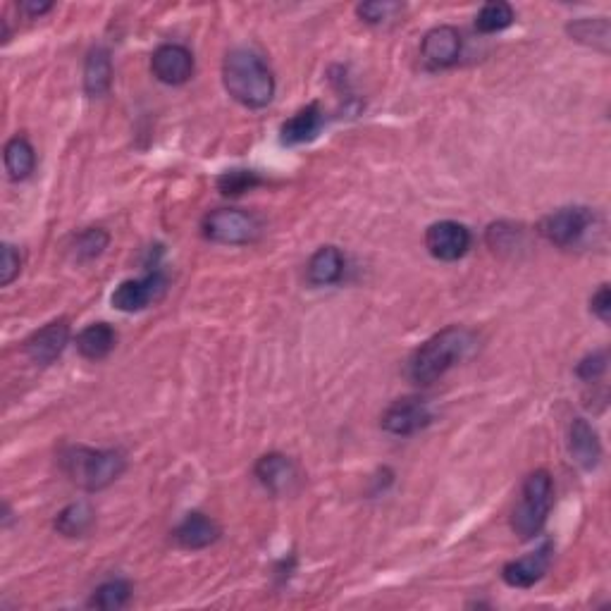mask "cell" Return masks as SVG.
Listing matches in <instances>:
<instances>
[{"mask_svg": "<svg viewBox=\"0 0 611 611\" xmlns=\"http://www.w3.org/2000/svg\"><path fill=\"white\" fill-rule=\"evenodd\" d=\"M222 84L244 108H265L275 96V77L268 63L249 48H234L222 63Z\"/></svg>", "mask_w": 611, "mask_h": 611, "instance_id": "1", "label": "cell"}, {"mask_svg": "<svg viewBox=\"0 0 611 611\" xmlns=\"http://www.w3.org/2000/svg\"><path fill=\"white\" fill-rule=\"evenodd\" d=\"M473 347V335L466 327L452 325L432 335L428 342L413 351L409 361V378L416 385L428 387L452 370Z\"/></svg>", "mask_w": 611, "mask_h": 611, "instance_id": "2", "label": "cell"}, {"mask_svg": "<svg viewBox=\"0 0 611 611\" xmlns=\"http://www.w3.org/2000/svg\"><path fill=\"white\" fill-rule=\"evenodd\" d=\"M60 466L74 485L86 492L106 490L125 471V456L115 449L67 447L60 454Z\"/></svg>", "mask_w": 611, "mask_h": 611, "instance_id": "3", "label": "cell"}, {"mask_svg": "<svg viewBox=\"0 0 611 611\" xmlns=\"http://www.w3.org/2000/svg\"><path fill=\"white\" fill-rule=\"evenodd\" d=\"M554 483L547 471H535L521 487V499L514 509L511 528L521 540H533L545 528L549 511H552Z\"/></svg>", "mask_w": 611, "mask_h": 611, "instance_id": "4", "label": "cell"}, {"mask_svg": "<svg viewBox=\"0 0 611 611\" xmlns=\"http://www.w3.org/2000/svg\"><path fill=\"white\" fill-rule=\"evenodd\" d=\"M203 237L213 244L242 246L251 244L261 234L256 215L242 211V208H218L211 211L201 222Z\"/></svg>", "mask_w": 611, "mask_h": 611, "instance_id": "5", "label": "cell"}, {"mask_svg": "<svg viewBox=\"0 0 611 611\" xmlns=\"http://www.w3.org/2000/svg\"><path fill=\"white\" fill-rule=\"evenodd\" d=\"M592 225V213L590 208L585 206H566L559 208V211L545 215L540 220V234L547 239L549 244L561 246H573L588 232V227Z\"/></svg>", "mask_w": 611, "mask_h": 611, "instance_id": "6", "label": "cell"}, {"mask_svg": "<svg viewBox=\"0 0 611 611\" xmlns=\"http://www.w3.org/2000/svg\"><path fill=\"white\" fill-rule=\"evenodd\" d=\"M471 232L466 225L454 220H442L428 227L425 232V249L430 251L432 258L444 263H454L464 258L471 249Z\"/></svg>", "mask_w": 611, "mask_h": 611, "instance_id": "7", "label": "cell"}, {"mask_svg": "<svg viewBox=\"0 0 611 611\" xmlns=\"http://www.w3.org/2000/svg\"><path fill=\"white\" fill-rule=\"evenodd\" d=\"M165 289H168V280H165L163 273H151L146 277H139V280H125L120 287H115L113 296H110V301H113V306L117 311L122 313H139L144 311L153 304V301H158L160 296L165 294Z\"/></svg>", "mask_w": 611, "mask_h": 611, "instance_id": "8", "label": "cell"}, {"mask_svg": "<svg viewBox=\"0 0 611 611\" xmlns=\"http://www.w3.org/2000/svg\"><path fill=\"white\" fill-rule=\"evenodd\" d=\"M151 70L158 82L168 86L187 84L194 74V55L180 43H163L151 55Z\"/></svg>", "mask_w": 611, "mask_h": 611, "instance_id": "9", "label": "cell"}, {"mask_svg": "<svg viewBox=\"0 0 611 611\" xmlns=\"http://www.w3.org/2000/svg\"><path fill=\"white\" fill-rule=\"evenodd\" d=\"M432 423V411L423 399H399L382 413V430L397 437H409L428 428Z\"/></svg>", "mask_w": 611, "mask_h": 611, "instance_id": "10", "label": "cell"}, {"mask_svg": "<svg viewBox=\"0 0 611 611\" xmlns=\"http://www.w3.org/2000/svg\"><path fill=\"white\" fill-rule=\"evenodd\" d=\"M67 342H70V323L60 318L36 330L24 342V354L29 356V361L39 363V366H51L53 361L60 359Z\"/></svg>", "mask_w": 611, "mask_h": 611, "instance_id": "11", "label": "cell"}, {"mask_svg": "<svg viewBox=\"0 0 611 611\" xmlns=\"http://www.w3.org/2000/svg\"><path fill=\"white\" fill-rule=\"evenodd\" d=\"M461 48H464V41H461L459 29L449 27V24H442V27L430 29V32L423 36L421 55L430 67L444 70V67H452L459 63Z\"/></svg>", "mask_w": 611, "mask_h": 611, "instance_id": "12", "label": "cell"}, {"mask_svg": "<svg viewBox=\"0 0 611 611\" xmlns=\"http://www.w3.org/2000/svg\"><path fill=\"white\" fill-rule=\"evenodd\" d=\"M549 564H552V542H545L526 557L509 561L502 569V578L509 588L528 590L545 578Z\"/></svg>", "mask_w": 611, "mask_h": 611, "instance_id": "13", "label": "cell"}, {"mask_svg": "<svg viewBox=\"0 0 611 611\" xmlns=\"http://www.w3.org/2000/svg\"><path fill=\"white\" fill-rule=\"evenodd\" d=\"M569 452L573 461L585 471H592L602 459V444L600 437L585 418H573L569 428Z\"/></svg>", "mask_w": 611, "mask_h": 611, "instance_id": "14", "label": "cell"}, {"mask_svg": "<svg viewBox=\"0 0 611 611\" xmlns=\"http://www.w3.org/2000/svg\"><path fill=\"white\" fill-rule=\"evenodd\" d=\"M220 533L222 530L213 518H208L206 514H187L180 526L175 528L172 538H175L180 547L194 552V549H206L211 547L213 542H218Z\"/></svg>", "mask_w": 611, "mask_h": 611, "instance_id": "15", "label": "cell"}, {"mask_svg": "<svg viewBox=\"0 0 611 611\" xmlns=\"http://www.w3.org/2000/svg\"><path fill=\"white\" fill-rule=\"evenodd\" d=\"M253 473H256L258 483H261L265 490L275 492V495H280V492H287L296 480V468H294L292 461H289V456H285V454H265V456H261L256 468H253Z\"/></svg>", "mask_w": 611, "mask_h": 611, "instance_id": "16", "label": "cell"}, {"mask_svg": "<svg viewBox=\"0 0 611 611\" xmlns=\"http://www.w3.org/2000/svg\"><path fill=\"white\" fill-rule=\"evenodd\" d=\"M110 84H113V60H110L108 48H91L84 63V91L91 98H98L108 94Z\"/></svg>", "mask_w": 611, "mask_h": 611, "instance_id": "17", "label": "cell"}, {"mask_svg": "<svg viewBox=\"0 0 611 611\" xmlns=\"http://www.w3.org/2000/svg\"><path fill=\"white\" fill-rule=\"evenodd\" d=\"M308 282L316 287L337 285L344 275V256L337 246H323L308 261Z\"/></svg>", "mask_w": 611, "mask_h": 611, "instance_id": "18", "label": "cell"}, {"mask_svg": "<svg viewBox=\"0 0 611 611\" xmlns=\"http://www.w3.org/2000/svg\"><path fill=\"white\" fill-rule=\"evenodd\" d=\"M320 127H323V110H320L318 103H311V106L301 108L299 113L282 125V144L285 146H299L306 144V141L316 139Z\"/></svg>", "mask_w": 611, "mask_h": 611, "instance_id": "19", "label": "cell"}, {"mask_svg": "<svg viewBox=\"0 0 611 611\" xmlns=\"http://www.w3.org/2000/svg\"><path fill=\"white\" fill-rule=\"evenodd\" d=\"M115 344H117V335L108 323L86 325L77 335V351L89 361L108 359L110 351L115 349Z\"/></svg>", "mask_w": 611, "mask_h": 611, "instance_id": "20", "label": "cell"}, {"mask_svg": "<svg viewBox=\"0 0 611 611\" xmlns=\"http://www.w3.org/2000/svg\"><path fill=\"white\" fill-rule=\"evenodd\" d=\"M5 170L12 182H22L36 168V151L27 137H12L3 151Z\"/></svg>", "mask_w": 611, "mask_h": 611, "instance_id": "21", "label": "cell"}, {"mask_svg": "<svg viewBox=\"0 0 611 611\" xmlns=\"http://www.w3.org/2000/svg\"><path fill=\"white\" fill-rule=\"evenodd\" d=\"M96 523V511L89 502H72L55 518V530L65 538H82Z\"/></svg>", "mask_w": 611, "mask_h": 611, "instance_id": "22", "label": "cell"}, {"mask_svg": "<svg viewBox=\"0 0 611 611\" xmlns=\"http://www.w3.org/2000/svg\"><path fill=\"white\" fill-rule=\"evenodd\" d=\"M566 32H569L573 41L585 43V46L597 48V51L602 53L609 51L611 29L607 17H595V20H592V17H583V20L571 22L569 27H566Z\"/></svg>", "mask_w": 611, "mask_h": 611, "instance_id": "23", "label": "cell"}, {"mask_svg": "<svg viewBox=\"0 0 611 611\" xmlns=\"http://www.w3.org/2000/svg\"><path fill=\"white\" fill-rule=\"evenodd\" d=\"M132 600V585L122 578H113L101 583L98 588L91 592L89 607L91 609H103V611H115L127 607V602Z\"/></svg>", "mask_w": 611, "mask_h": 611, "instance_id": "24", "label": "cell"}, {"mask_svg": "<svg viewBox=\"0 0 611 611\" xmlns=\"http://www.w3.org/2000/svg\"><path fill=\"white\" fill-rule=\"evenodd\" d=\"M514 20H516V12L509 3H504V0H492V3H485L478 15H475V29H478L480 34H499L504 32L506 27H511Z\"/></svg>", "mask_w": 611, "mask_h": 611, "instance_id": "25", "label": "cell"}, {"mask_svg": "<svg viewBox=\"0 0 611 611\" xmlns=\"http://www.w3.org/2000/svg\"><path fill=\"white\" fill-rule=\"evenodd\" d=\"M108 244L110 234L103 230V227H89V230L77 234V239H74V258H77L79 263L94 261V258H98L108 249Z\"/></svg>", "mask_w": 611, "mask_h": 611, "instance_id": "26", "label": "cell"}, {"mask_svg": "<svg viewBox=\"0 0 611 611\" xmlns=\"http://www.w3.org/2000/svg\"><path fill=\"white\" fill-rule=\"evenodd\" d=\"M261 184V177L251 170H230L218 177V189L225 196H239Z\"/></svg>", "mask_w": 611, "mask_h": 611, "instance_id": "27", "label": "cell"}, {"mask_svg": "<svg viewBox=\"0 0 611 611\" xmlns=\"http://www.w3.org/2000/svg\"><path fill=\"white\" fill-rule=\"evenodd\" d=\"M401 10L399 3H390V0H375V3H361L356 8V15L361 17L366 24H382L387 20H392L394 15Z\"/></svg>", "mask_w": 611, "mask_h": 611, "instance_id": "28", "label": "cell"}, {"mask_svg": "<svg viewBox=\"0 0 611 611\" xmlns=\"http://www.w3.org/2000/svg\"><path fill=\"white\" fill-rule=\"evenodd\" d=\"M607 363H609L607 351H595V354L585 356V359L578 363L576 375L585 382H595L597 378H602V375L607 373Z\"/></svg>", "mask_w": 611, "mask_h": 611, "instance_id": "29", "label": "cell"}, {"mask_svg": "<svg viewBox=\"0 0 611 611\" xmlns=\"http://www.w3.org/2000/svg\"><path fill=\"white\" fill-rule=\"evenodd\" d=\"M22 270V256L12 244H3V261H0V285L8 287Z\"/></svg>", "mask_w": 611, "mask_h": 611, "instance_id": "30", "label": "cell"}, {"mask_svg": "<svg viewBox=\"0 0 611 611\" xmlns=\"http://www.w3.org/2000/svg\"><path fill=\"white\" fill-rule=\"evenodd\" d=\"M590 308H592V313H595V316L602 320V323H609V318H611V294H609V285H602L600 289H597L595 294H592Z\"/></svg>", "mask_w": 611, "mask_h": 611, "instance_id": "31", "label": "cell"}, {"mask_svg": "<svg viewBox=\"0 0 611 611\" xmlns=\"http://www.w3.org/2000/svg\"><path fill=\"white\" fill-rule=\"evenodd\" d=\"M20 10L22 12H27L29 17H41V15H46L48 10H53V3H36V0H24V3L20 5Z\"/></svg>", "mask_w": 611, "mask_h": 611, "instance_id": "32", "label": "cell"}]
</instances>
